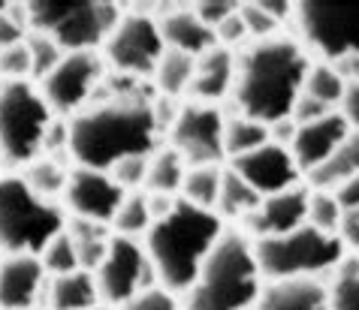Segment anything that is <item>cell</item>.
Here are the masks:
<instances>
[{
	"instance_id": "ee69618b",
	"label": "cell",
	"mask_w": 359,
	"mask_h": 310,
	"mask_svg": "<svg viewBox=\"0 0 359 310\" xmlns=\"http://www.w3.org/2000/svg\"><path fill=\"white\" fill-rule=\"evenodd\" d=\"M338 115L344 118L351 129H359V78L347 82L344 97H341V103H338Z\"/></svg>"
},
{
	"instance_id": "9c48e42d",
	"label": "cell",
	"mask_w": 359,
	"mask_h": 310,
	"mask_svg": "<svg viewBox=\"0 0 359 310\" xmlns=\"http://www.w3.org/2000/svg\"><path fill=\"white\" fill-rule=\"evenodd\" d=\"M52 121V108L34 82H0V157L6 163L31 166L43 157Z\"/></svg>"
},
{
	"instance_id": "f1b7e54d",
	"label": "cell",
	"mask_w": 359,
	"mask_h": 310,
	"mask_svg": "<svg viewBox=\"0 0 359 310\" xmlns=\"http://www.w3.org/2000/svg\"><path fill=\"white\" fill-rule=\"evenodd\" d=\"M25 184L34 190L36 196L48 199V202H55L57 196H64L67 190V178H69V169L61 163L57 157H36L31 166L25 169Z\"/></svg>"
},
{
	"instance_id": "83f0119b",
	"label": "cell",
	"mask_w": 359,
	"mask_h": 310,
	"mask_svg": "<svg viewBox=\"0 0 359 310\" xmlns=\"http://www.w3.org/2000/svg\"><path fill=\"white\" fill-rule=\"evenodd\" d=\"M269 142V127L260 121H251L245 115H236V118H226V127H224V157L236 160V157H245L263 148Z\"/></svg>"
},
{
	"instance_id": "7a4b0ae2",
	"label": "cell",
	"mask_w": 359,
	"mask_h": 310,
	"mask_svg": "<svg viewBox=\"0 0 359 310\" xmlns=\"http://www.w3.org/2000/svg\"><path fill=\"white\" fill-rule=\"evenodd\" d=\"M308 69H311L308 48L293 36L251 43L242 55H236L233 97L238 112L266 127L290 118L305 87Z\"/></svg>"
},
{
	"instance_id": "9a60e30c",
	"label": "cell",
	"mask_w": 359,
	"mask_h": 310,
	"mask_svg": "<svg viewBox=\"0 0 359 310\" xmlns=\"http://www.w3.org/2000/svg\"><path fill=\"white\" fill-rule=\"evenodd\" d=\"M229 169H233L260 199L284 193V190H290L302 181V172H299L290 148H281L275 142H266L263 148H257L251 154L236 157Z\"/></svg>"
},
{
	"instance_id": "2e32d148",
	"label": "cell",
	"mask_w": 359,
	"mask_h": 310,
	"mask_svg": "<svg viewBox=\"0 0 359 310\" xmlns=\"http://www.w3.org/2000/svg\"><path fill=\"white\" fill-rule=\"evenodd\" d=\"M308 196H311V190L302 187V184L284 190V193L266 196L242 223H245L248 232L257 235V241H260V238L287 235V232H293V229L308 223Z\"/></svg>"
},
{
	"instance_id": "8fae6325",
	"label": "cell",
	"mask_w": 359,
	"mask_h": 310,
	"mask_svg": "<svg viewBox=\"0 0 359 310\" xmlns=\"http://www.w3.org/2000/svg\"><path fill=\"white\" fill-rule=\"evenodd\" d=\"M106 78V61L97 52H64L43 82H36L39 94L52 108V115L73 118L85 106H91L100 85Z\"/></svg>"
},
{
	"instance_id": "8d00e7d4",
	"label": "cell",
	"mask_w": 359,
	"mask_h": 310,
	"mask_svg": "<svg viewBox=\"0 0 359 310\" xmlns=\"http://www.w3.org/2000/svg\"><path fill=\"white\" fill-rule=\"evenodd\" d=\"M238 15H242L245 22V31L248 36L254 39V43H260V39H272V36H281V22L272 18L260 6V0H248V3H238Z\"/></svg>"
},
{
	"instance_id": "74e56055",
	"label": "cell",
	"mask_w": 359,
	"mask_h": 310,
	"mask_svg": "<svg viewBox=\"0 0 359 310\" xmlns=\"http://www.w3.org/2000/svg\"><path fill=\"white\" fill-rule=\"evenodd\" d=\"M148 160L151 157H124L109 169L112 181L124 190V193H136V190H145V178H148Z\"/></svg>"
},
{
	"instance_id": "cb8c5ba5",
	"label": "cell",
	"mask_w": 359,
	"mask_h": 310,
	"mask_svg": "<svg viewBox=\"0 0 359 310\" xmlns=\"http://www.w3.org/2000/svg\"><path fill=\"white\" fill-rule=\"evenodd\" d=\"M67 232L76 244V253H79V268L82 272H97L100 262L106 259V250L109 241H112L115 232H109V226H100L91 223V220H67Z\"/></svg>"
},
{
	"instance_id": "d6986e66",
	"label": "cell",
	"mask_w": 359,
	"mask_h": 310,
	"mask_svg": "<svg viewBox=\"0 0 359 310\" xmlns=\"http://www.w3.org/2000/svg\"><path fill=\"white\" fill-rule=\"evenodd\" d=\"M157 27H161L163 45L169 52L203 57L205 52H212L217 45L215 31L199 22L194 6H166L161 13V18H157Z\"/></svg>"
},
{
	"instance_id": "f35d334b",
	"label": "cell",
	"mask_w": 359,
	"mask_h": 310,
	"mask_svg": "<svg viewBox=\"0 0 359 310\" xmlns=\"http://www.w3.org/2000/svg\"><path fill=\"white\" fill-rule=\"evenodd\" d=\"M0 82H34L31 52L25 43L0 52Z\"/></svg>"
},
{
	"instance_id": "30bf717a",
	"label": "cell",
	"mask_w": 359,
	"mask_h": 310,
	"mask_svg": "<svg viewBox=\"0 0 359 310\" xmlns=\"http://www.w3.org/2000/svg\"><path fill=\"white\" fill-rule=\"evenodd\" d=\"M163 55H166V45H163L161 27H157V18L148 13H139V9L124 13L118 27L103 43V61L118 76H130V78H139V82L154 76Z\"/></svg>"
},
{
	"instance_id": "836d02e7",
	"label": "cell",
	"mask_w": 359,
	"mask_h": 310,
	"mask_svg": "<svg viewBox=\"0 0 359 310\" xmlns=\"http://www.w3.org/2000/svg\"><path fill=\"white\" fill-rule=\"evenodd\" d=\"M39 262H43L48 277L79 272V253H76V244H73V238H69L67 229L46 244V250L39 253Z\"/></svg>"
},
{
	"instance_id": "603a6c76",
	"label": "cell",
	"mask_w": 359,
	"mask_h": 310,
	"mask_svg": "<svg viewBox=\"0 0 359 310\" xmlns=\"http://www.w3.org/2000/svg\"><path fill=\"white\" fill-rule=\"evenodd\" d=\"M359 175V129H351L341 148L308 172V190H323V193H335L347 178Z\"/></svg>"
},
{
	"instance_id": "d6a6232c",
	"label": "cell",
	"mask_w": 359,
	"mask_h": 310,
	"mask_svg": "<svg viewBox=\"0 0 359 310\" xmlns=\"http://www.w3.org/2000/svg\"><path fill=\"white\" fill-rule=\"evenodd\" d=\"M329 286V310H359V253H344Z\"/></svg>"
},
{
	"instance_id": "d590c367",
	"label": "cell",
	"mask_w": 359,
	"mask_h": 310,
	"mask_svg": "<svg viewBox=\"0 0 359 310\" xmlns=\"http://www.w3.org/2000/svg\"><path fill=\"white\" fill-rule=\"evenodd\" d=\"M25 45H27V52H31V69H34V85H36L52 73L55 64L64 57V52L55 39H48L46 34H36V31L25 36Z\"/></svg>"
},
{
	"instance_id": "bcb514c9",
	"label": "cell",
	"mask_w": 359,
	"mask_h": 310,
	"mask_svg": "<svg viewBox=\"0 0 359 310\" xmlns=\"http://www.w3.org/2000/svg\"><path fill=\"white\" fill-rule=\"evenodd\" d=\"M25 36H27V31L15 22L13 15L9 13L0 15V52H4V48H13L18 43H25Z\"/></svg>"
},
{
	"instance_id": "c3c4849f",
	"label": "cell",
	"mask_w": 359,
	"mask_h": 310,
	"mask_svg": "<svg viewBox=\"0 0 359 310\" xmlns=\"http://www.w3.org/2000/svg\"><path fill=\"white\" fill-rule=\"evenodd\" d=\"M293 136H296L293 118H281V121L269 124V142H275V145H281V148H290Z\"/></svg>"
},
{
	"instance_id": "1f68e13d",
	"label": "cell",
	"mask_w": 359,
	"mask_h": 310,
	"mask_svg": "<svg viewBox=\"0 0 359 310\" xmlns=\"http://www.w3.org/2000/svg\"><path fill=\"white\" fill-rule=\"evenodd\" d=\"M154 217L148 211V196L145 190H136V193H127L121 208H118V214L112 220V232L115 235H124V238H142L148 235V229H151Z\"/></svg>"
},
{
	"instance_id": "60d3db41",
	"label": "cell",
	"mask_w": 359,
	"mask_h": 310,
	"mask_svg": "<svg viewBox=\"0 0 359 310\" xmlns=\"http://www.w3.org/2000/svg\"><path fill=\"white\" fill-rule=\"evenodd\" d=\"M191 6L199 15V22L205 27H212V31L238 9V3H233V0H199V3H191Z\"/></svg>"
},
{
	"instance_id": "ac0fdd59",
	"label": "cell",
	"mask_w": 359,
	"mask_h": 310,
	"mask_svg": "<svg viewBox=\"0 0 359 310\" xmlns=\"http://www.w3.org/2000/svg\"><path fill=\"white\" fill-rule=\"evenodd\" d=\"M347 133H351V127H347V121L338 112H329L320 118V121L296 127V136L290 142V154L296 160L299 172L308 175L311 169L326 163V160L341 148Z\"/></svg>"
},
{
	"instance_id": "4fadbf2b",
	"label": "cell",
	"mask_w": 359,
	"mask_h": 310,
	"mask_svg": "<svg viewBox=\"0 0 359 310\" xmlns=\"http://www.w3.org/2000/svg\"><path fill=\"white\" fill-rule=\"evenodd\" d=\"M224 127L226 118L221 108L191 99L169 121V148L184 157L187 169L217 166L224 160Z\"/></svg>"
},
{
	"instance_id": "7bdbcfd3",
	"label": "cell",
	"mask_w": 359,
	"mask_h": 310,
	"mask_svg": "<svg viewBox=\"0 0 359 310\" xmlns=\"http://www.w3.org/2000/svg\"><path fill=\"white\" fill-rule=\"evenodd\" d=\"M329 112H332V108L320 106L317 99H311L308 94H299V99H296V106H293L290 118H293V124H296V127H302V124L320 121V118H323V115H329Z\"/></svg>"
},
{
	"instance_id": "7dc6e473",
	"label": "cell",
	"mask_w": 359,
	"mask_h": 310,
	"mask_svg": "<svg viewBox=\"0 0 359 310\" xmlns=\"http://www.w3.org/2000/svg\"><path fill=\"white\" fill-rule=\"evenodd\" d=\"M335 199L341 205V211H359V175L347 178V181L335 190Z\"/></svg>"
},
{
	"instance_id": "52a82bcc",
	"label": "cell",
	"mask_w": 359,
	"mask_h": 310,
	"mask_svg": "<svg viewBox=\"0 0 359 310\" xmlns=\"http://www.w3.org/2000/svg\"><path fill=\"white\" fill-rule=\"evenodd\" d=\"M293 18L305 43L332 64L347 82L359 78V3L338 0H302Z\"/></svg>"
},
{
	"instance_id": "277c9868",
	"label": "cell",
	"mask_w": 359,
	"mask_h": 310,
	"mask_svg": "<svg viewBox=\"0 0 359 310\" xmlns=\"http://www.w3.org/2000/svg\"><path fill=\"white\" fill-rule=\"evenodd\" d=\"M263 286L254 241L242 229H224L187 289V310H254Z\"/></svg>"
},
{
	"instance_id": "8992f818",
	"label": "cell",
	"mask_w": 359,
	"mask_h": 310,
	"mask_svg": "<svg viewBox=\"0 0 359 310\" xmlns=\"http://www.w3.org/2000/svg\"><path fill=\"white\" fill-rule=\"evenodd\" d=\"M121 15V6L103 0H27L31 31L55 39L61 52H97Z\"/></svg>"
},
{
	"instance_id": "f6af8a7d",
	"label": "cell",
	"mask_w": 359,
	"mask_h": 310,
	"mask_svg": "<svg viewBox=\"0 0 359 310\" xmlns=\"http://www.w3.org/2000/svg\"><path fill=\"white\" fill-rule=\"evenodd\" d=\"M335 235L344 244L347 253H359V211H344Z\"/></svg>"
},
{
	"instance_id": "3957f363",
	"label": "cell",
	"mask_w": 359,
	"mask_h": 310,
	"mask_svg": "<svg viewBox=\"0 0 359 310\" xmlns=\"http://www.w3.org/2000/svg\"><path fill=\"white\" fill-rule=\"evenodd\" d=\"M224 220L208 208H196L178 199L166 217L154 220L145 235V256L154 268L157 286L169 293H187L199 268L224 235Z\"/></svg>"
},
{
	"instance_id": "44dd1931",
	"label": "cell",
	"mask_w": 359,
	"mask_h": 310,
	"mask_svg": "<svg viewBox=\"0 0 359 310\" xmlns=\"http://www.w3.org/2000/svg\"><path fill=\"white\" fill-rule=\"evenodd\" d=\"M254 310H329V286L317 277L272 280L263 286Z\"/></svg>"
},
{
	"instance_id": "ba28073f",
	"label": "cell",
	"mask_w": 359,
	"mask_h": 310,
	"mask_svg": "<svg viewBox=\"0 0 359 310\" xmlns=\"http://www.w3.org/2000/svg\"><path fill=\"white\" fill-rule=\"evenodd\" d=\"M257 262H260L263 280H299V277H317L338 268L344 259V244L338 235L320 232L314 226H299L287 235L278 238H260L254 244Z\"/></svg>"
},
{
	"instance_id": "5bb4252c",
	"label": "cell",
	"mask_w": 359,
	"mask_h": 310,
	"mask_svg": "<svg viewBox=\"0 0 359 310\" xmlns=\"http://www.w3.org/2000/svg\"><path fill=\"white\" fill-rule=\"evenodd\" d=\"M124 190L112 181L109 172L76 166L69 169L67 190H64V211L76 220H91L100 226H112L118 208L124 202Z\"/></svg>"
},
{
	"instance_id": "7c38bea8",
	"label": "cell",
	"mask_w": 359,
	"mask_h": 310,
	"mask_svg": "<svg viewBox=\"0 0 359 310\" xmlns=\"http://www.w3.org/2000/svg\"><path fill=\"white\" fill-rule=\"evenodd\" d=\"M94 280H97L100 302H106L109 307H124L142 289L157 286V277L145 256V247L136 238H124V235H112L106 259L94 272Z\"/></svg>"
},
{
	"instance_id": "f907efd6",
	"label": "cell",
	"mask_w": 359,
	"mask_h": 310,
	"mask_svg": "<svg viewBox=\"0 0 359 310\" xmlns=\"http://www.w3.org/2000/svg\"><path fill=\"white\" fill-rule=\"evenodd\" d=\"M6 6H9V3H6V0H0V15H4V13H6Z\"/></svg>"
},
{
	"instance_id": "5b68a950",
	"label": "cell",
	"mask_w": 359,
	"mask_h": 310,
	"mask_svg": "<svg viewBox=\"0 0 359 310\" xmlns=\"http://www.w3.org/2000/svg\"><path fill=\"white\" fill-rule=\"evenodd\" d=\"M67 229L64 205L36 196L22 175L0 178V253L39 256Z\"/></svg>"
},
{
	"instance_id": "e0dca14e",
	"label": "cell",
	"mask_w": 359,
	"mask_h": 310,
	"mask_svg": "<svg viewBox=\"0 0 359 310\" xmlns=\"http://www.w3.org/2000/svg\"><path fill=\"white\" fill-rule=\"evenodd\" d=\"M48 274L39 256L0 259V310H31L43 304Z\"/></svg>"
},
{
	"instance_id": "e575fe53",
	"label": "cell",
	"mask_w": 359,
	"mask_h": 310,
	"mask_svg": "<svg viewBox=\"0 0 359 310\" xmlns=\"http://www.w3.org/2000/svg\"><path fill=\"white\" fill-rule=\"evenodd\" d=\"M341 205H338L335 193H323V190H311L308 196V226L320 229V232L335 235L338 223H341Z\"/></svg>"
},
{
	"instance_id": "ffe728a7",
	"label": "cell",
	"mask_w": 359,
	"mask_h": 310,
	"mask_svg": "<svg viewBox=\"0 0 359 310\" xmlns=\"http://www.w3.org/2000/svg\"><path fill=\"white\" fill-rule=\"evenodd\" d=\"M233 85H236V52H229L224 45H215L212 52L196 57L194 82L187 94L194 97V103L217 106L226 94H233Z\"/></svg>"
},
{
	"instance_id": "d4e9b609",
	"label": "cell",
	"mask_w": 359,
	"mask_h": 310,
	"mask_svg": "<svg viewBox=\"0 0 359 310\" xmlns=\"http://www.w3.org/2000/svg\"><path fill=\"white\" fill-rule=\"evenodd\" d=\"M187 175V163L175 148H157L148 160V178H145V193H166V196H178L182 193Z\"/></svg>"
},
{
	"instance_id": "4316f807",
	"label": "cell",
	"mask_w": 359,
	"mask_h": 310,
	"mask_svg": "<svg viewBox=\"0 0 359 310\" xmlns=\"http://www.w3.org/2000/svg\"><path fill=\"white\" fill-rule=\"evenodd\" d=\"M260 202H263V199L257 196L254 190L233 172V169H224L221 193H217V202H215V214H217V217H221V220H226V217L245 220Z\"/></svg>"
},
{
	"instance_id": "4dcf8cb0",
	"label": "cell",
	"mask_w": 359,
	"mask_h": 310,
	"mask_svg": "<svg viewBox=\"0 0 359 310\" xmlns=\"http://www.w3.org/2000/svg\"><path fill=\"white\" fill-rule=\"evenodd\" d=\"M344 87H347V78L338 73L332 64L320 61V64H311V69H308L302 94H308L320 106H326V108H332L335 112V106L341 103V97H344Z\"/></svg>"
},
{
	"instance_id": "f5cc1de1",
	"label": "cell",
	"mask_w": 359,
	"mask_h": 310,
	"mask_svg": "<svg viewBox=\"0 0 359 310\" xmlns=\"http://www.w3.org/2000/svg\"><path fill=\"white\" fill-rule=\"evenodd\" d=\"M31 310H48V307H46V304H36V307H31Z\"/></svg>"
},
{
	"instance_id": "f546056e",
	"label": "cell",
	"mask_w": 359,
	"mask_h": 310,
	"mask_svg": "<svg viewBox=\"0 0 359 310\" xmlns=\"http://www.w3.org/2000/svg\"><path fill=\"white\" fill-rule=\"evenodd\" d=\"M221 178H224L221 166H194V169H187L184 184H182V199L184 202H191V205H196V208H208V211H215L217 193H221Z\"/></svg>"
},
{
	"instance_id": "681fc988",
	"label": "cell",
	"mask_w": 359,
	"mask_h": 310,
	"mask_svg": "<svg viewBox=\"0 0 359 310\" xmlns=\"http://www.w3.org/2000/svg\"><path fill=\"white\" fill-rule=\"evenodd\" d=\"M145 196H148V211H151L154 220L166 217L178 202V196H166V193H145Z\"/></svg>"
},
{
	"instance_id": "6da1fadb",
	"label": "cell",
	"mask_w": 359,
	"mask_h": 310,
	"mask_svg": "<svg viewBox=\"0 0 359 310\" xmlns=\"http://www.w3.org/2000/svg\"><path fill=\"white\" fill-rule=\"evenodd\" d=\"M91 106L69 118V157L76 166L109 172L124 157H151L161 148L163 124L157 106L139 87V78L106 76Z\"/></svg>"
},
{
	"instance_id": "7402d4cb",
	"label": "cell",
	"mask_w": 359,
	"mask_h": 310,
	"mask_svg": "<svg viewBox=\"0 0 359 310\" xmlns=\"http://www.w3.org/2000/svg\"><path fill=\"white\" fill-rule=\"evenodd\" d=\"M43 304L48 310H94L100 307V293H97V280L91 272H69L48 277Z\"/></svg>"
},
{
	"instance_id": "ab89813d",
	"label": "cell",
	"mask_w": 359,
	"mask_h": 310,
	"mask_svg": "<svg viewBox=\"0 0 359 310\" xmlns=\"http://www.w3.org/2000/svg\"><path fill=\"white\" fill-rule=\"evenodd\" d=\"M121 310H182V304H178L175 293H169L163 286H151L133 295Z\"/></svg>"
},
{
	"instance_id": "816d5d0a",
	"label": "cell",
	"mask_w": 359,
	"mask_h": 310,
	"mask_svg": "<svg viewBox=\"0 0 359 310\" xmlns=\"http://www.w3.org/2000/svg\"><path fill=\"white\" fill-rule=\"evenodd\" d=\"M94 310H121V307H94Z\"/></svg>"
},
{
	"instance_id": "b9f144b4",
	"label": "cell",
	"mask_w": 359,
	"mask_h": 310,
	"mask_svg": "<svg viewBox=\"0 0 359 310\" xmlns=\"http://www.w3.org/2000/svg\"><path fill=\"white\" fill-rule=\"evenodd\" d=\"M215 39H217V45L229 48V52H233L238 43H245V39H248V31H245V22H242V15H238V9L215 27Z\"/></svg>"
},
{
	"instance_id": "484cf974",
	"label": "cell",
	"mask_w": 359,
	"mask_h": 310,
	"mask_svg": "<svg viewBox=\"0 0 359 310\" xmlns=\"http://www.w3.org/2000/svg\"><path fill=\"white\" fill-rule=\"evenodd\" d=\"M194 69H196V57L182 55V52H169L166 48V55L161 57V64L154 69V87L161 91L163 99L184 97L191 91Z\"/></svg>"
}]
</instances>
